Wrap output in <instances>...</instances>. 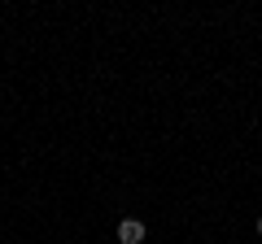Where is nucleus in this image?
Segmentation results:
<instances>
[{"instance_id": "obj_2", "label": "nucleus", "mask_w": 262, "mask_h": 244, "mask_svg": "<svg viewBox=\"0 0 262 244\" xmlns=\"http://www.w3.org/2000/svg\"><path fill=\"white\" fill-rule=\"evenodd\" d=\"M258 235H262V218H258Z\"/></svg>"}, {"instance_id": "obj_1", "label": "nucleus", "mask_w": 262, "mask_h": 244, "mask_svg": "<svg viewBox=\"0 0 262 244\" xmlns=\"http://www.w3.org/2000/svg\"><path fill=\"white\" fill-rule=\"evenodd\" d=\"M144 235H149V227L140 218H122L118 223V244H144Z\"/></svg>"}]
</instances>
